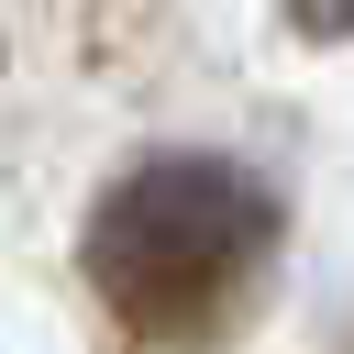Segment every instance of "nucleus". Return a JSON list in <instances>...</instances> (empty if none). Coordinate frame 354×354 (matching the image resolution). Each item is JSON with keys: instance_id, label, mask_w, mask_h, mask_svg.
Segmentation results:
<instances>
[{"instance_id": "1", "label": "nucleus", "mask_w": 354, "mask_h": 354, "mask_svg": "<svg viewBox=\"0 0 354 354\" xmlns=\"http://www.w3.org/2000/svg\"><path fill=\"white\" fill-rule=\"evenodd\" d=\"M277 254V199L221 155H155L88 210V288L144 343L221 332Z\"/></svg>"}, {"instance_id": "2", "label": "nucleus", "mask_w": 354, "mask_h": 354, "mask_svg": "<svg viewBox=\"0 0 354 354\" xmlns=\"http://www.w3.org/2000/svg\"><path fill=\"white\" fill-rule=\"evenodd\" d=\"M299 11V33H354V0H288Z\"/></svg>"}]
</instances>
